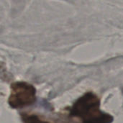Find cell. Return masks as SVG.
<instances>
[{"label": "cell", "instance_id": "6da1fadb", "mask_svg": "<svg viewBox=\"0 0 123 123\" xmlns=\"http://www.w3.org/2000/svg\"><path fill=\"white\" fill-rule=\"evenodd\" d=\"M70 115L82 123H112L113 117L100 110V99L93 92H86L70 108Z\"/></svg>", "mask_w": 123, "mask_h": 123}, {"label": "cell", "instance_id": "7a4b0ae2", "mask_svg": "<svg viewBox=\"0 0 123 123\" xmlns=\"http://www.w3.org/2000/svg\"><path fill=\"white\" fill-rule=\"evenodd\" d=\"M35 88L24 81L14 82L11 85L9 105L12 108H22L33 105L36 101Z\"/></svg>", "mask_w": 123, "mask_h": 123}, {"label": "cell", "instance_id": "3957f363", "mask_svg": "<svg viewBox=\"0 0 123 123\" xmlns=\"http://www.w3.org/2000/svg\"><path fill=\"white\" fill-rule=\"evenodd\" d=\"M21 117L23 123H52L35 114L24 112L21 114Z\"/></svg>", "mask_w": 123, "mask_h": 123}]
</instances>
